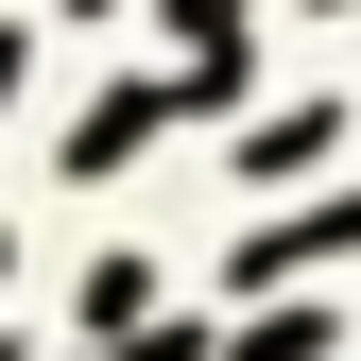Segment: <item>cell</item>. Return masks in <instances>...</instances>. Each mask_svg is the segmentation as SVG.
I'll return each instance as SVG.
<instances>
[{"mask_svg":"<svg viewBox=\"0 0 361 361\" xmlns=\"http://www.w3.org/2000/svg\"><path fill=\"white\" fill-rule=\"evenodd\" d=\"M327 241H361V207H327V224H258V241H241V293H276V276H310Z\"/></svg>","mask_w":361,"mask_h":361,"instance_id":"cell-1","label":"cell"},{"mask_svg":"<svg viewBox=\"0 0 361 361\" xmlns=\"http://www.w3.org/2000/svg\"><path fill=\"white\" fill-rule=\"evenodd\" d=\"M327 138H344V104H327V86H310V104H276V121H258V138H241V172H310Z\"/></svg>","mask_w":361,"mask_h":361,"instance_id":"cell-2","label":"cell"},{"mask_svg":"<svg viewBox=\"0 0 361 361\" xmlns=\"http://www.w3.org/2000/svg\"><path fill=\"white\" fill-rule=\"evenodd\" d=\"M172 35H190V52L224 69V35H241V0H172Z\"/></svg>","mask_w":361,"mask_h":361,"instance_id":"cell-3","label":"cell"},{"mask_svg":"<svg viewBox=\"0 0 361 361\" xmlns=\"http://www.w3.org/2000/svg\"><path fill=\"white\" fill-rule=\"evenodd\" d=\"M121 361H207V344H190V327H172V344H121Z\"/></svg>","mask_w":361,"mask_h":361,"instance_id":"cell-4","label":"cell"},{"mask_svg":"<svg viewBox=\"0 0 361 361\" xmlns=\"http://www.w3.org/2000/svg\"><path fill=\"white\" fill-rule=\"evenodd\" d=\"M0 276H18V241H0Z\"/></svg>","mask_w":361,"mask_h":361,"instance_id":"cell-5","label":"cell"}]
</instances>
